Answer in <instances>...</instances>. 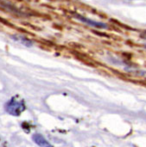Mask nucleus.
<instances>
[{
  "label": "nucleus",
  "instance_id": "20e7f679",
  "mask_svg": "<svg viewBox=\"0 0 146 147\" xmlns=\"http://www.w3.org/2000/svg\"><path fill=\"white\" fill-rule=\"evenodd\" d=\"M11 39H13V40L20 42L21 44H23V45H24L26 47H31L33 45V42L30 40L27 39L26 37L21 36V35H12L11 36Z\"/></svg>",
  "mask_w": 146,
  "mask_h": 147
},
{
  "label": "nucleus",
  "instance_id": "f03ea898",
  "mask_svg": "<svg viewBox=\"0 0 146 147\" xmlns=\"http://www.w3.org/2000/svg\"><path fill=\"white\" fill-rule=\"evenodd\" d=\"M75 17L77 19H79L81 22L89 25V26H92L93 28H107L108 26L104 23V22H96V21H93L92 19H89V18H87L85 16H80V15H76Z\"/></svg>",
  "mask_w": 146,
  "mask_h": 147
},
{
  "label": "nucleus",
  "instance_id": "0eeeda50",
  "mask_svg": "<svg viewBox=\"0 0 146 147\" xmlns=\"http://www.w3.org/2000/svg\"><path fill=\"white\" fill-rule=\"evenodd\" d=\"M145 47H146V45H145Z\"/></svg>",
  "mask_w": 146,
  "mask_h": 147
},
{
  "label": "nucleus",
  "instance_id": "f257e3e1",
  "mask_svg": "<svg viewBox=\"0 0 146 147\" xmlns=\"http://www.w3.org/2000/svg\"><path fill=\"white\" fill-rule=\"evenodd\" d=\"M4 108H5V111L13 116H19L26 109L24 102L23 100H18L15 97L11 98L5 104Z\"/></svg>",
  "mask_w": 146,
  "mask_h": 147
},
{
  "label": "nucleus",
  "instance_id": "39448f33",
  "mask_svg": "<svg viewBox=\"0 0 146 147\" xmlns=\"http://www.w3.org/2000/svg\"><path fill=\"white\" fill-rule=\"evenodd\" d=\"M138 74L141 75V76H144V77H146V71H138Z\"/></svg>",
  "mask_w": 146,
  "mask_h": 147
},
{
  "label": "nucleus",
  "instance_id": "423d86ee",
  "mask_svg": "<svg viewBox=\"0 0 146 147\" xmlns=\"http://www.w3.org/2000/svg\"><path fill=\"white\" fill-rule=\"evenodd\" d=\"M142 38H144V39H146V32H145L143 34H142Z\"/></svg>",
  "mask_w": 146,
  "mask_h": 147
},
{
  "label": "nucleus",
  "instance_id": "7ed1b4c3",
  "mask_svg": "<svg viewBox=\"0 0 146 147\" xmlns=\"http://www.w3.org/2000/svg\"><path fill=\"white\" fill-rule=\"evenodd\" d=\"M33 141L40 147H54L42 134H35L32 136Z\"/></svg>",
  "mask_w": 146,
  "mask_h": 147
}]
</instances>
